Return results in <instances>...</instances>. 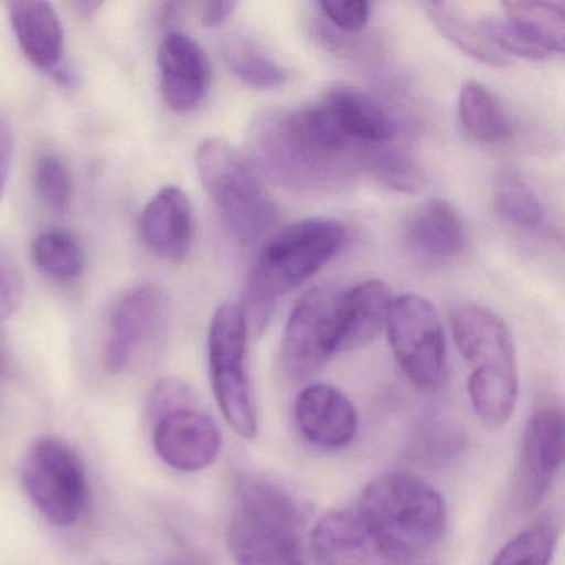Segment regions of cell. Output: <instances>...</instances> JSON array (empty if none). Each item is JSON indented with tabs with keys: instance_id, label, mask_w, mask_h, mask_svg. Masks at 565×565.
<instances>
[{
	"instance_id": "obj_1",
	"label": "cell",
	"mask_w": 565,
	"mask_h": 565,
	"mask_svg": "<svg viewBox=\"0 0 565 565\" xmlns=\"http://www.w3.org/2000/svg\"><path fill=\"white\" fill-rule=\"evenodd\" d=\"M247 147L270 180L299 193L339 190L366 161L362 145L340 130L323 102L263 111L250 124Z\"/></svg>"
},
{
	"instance_id": "obj_2",
	"label": "cell",
	"mask_w": 565,
	"mask_h": 565,
	"mask_svg": "<svg viewBox=\"0 0 565 565\" xmlns=\"http://www.w3.org/2000/svg\"><path fill=\"white\" fill-rule=\"evenodd\" d=\"M345 224L326 217L299 221L267 241L247 277L244 316L254 335L266 330L277 300L326 267L345 244Z\"/></svg>"
},
{
	"instance_id": "obj_3",
	"label": "cell",
	"mask_w": 565,
	"mask_h": 565,
	"mask_svg": "<svg viewBox=\"0 0 565 565\" xmlns=\"http://www.w3.org/2000/svg\"><path fill=\"white\" fill-rule=\"evenodd\" d=\"M452 339L471 366L468 393L479 422L499 429L511 419L518 402L515 347L501 317L476 303L458 306L451 313Z\"/></svg>"
},
{
	"instance_id": "obj_4",
	"label": "cell",
	"mask_w": 565,
	"mask_h": 565,
	"mask_svg": "<svg viewBox=\"0 0 565 565\" xmlns=\"http://www.w3.org/2000/svg\"><path fill=\"white\" fill-rule=\"evenodd\" d=\"M300 511L292 495L273 479L244 475L227 525V547L236 565H306Z\"/></svg>"
},
{
	"instance_id": "obj_5",
	"label": "cell",
	"mask_w": 565,
	"mask_h": 565,
	"mask_svg": "<svg viewBox=\"0 0 565 565\" xmlns=\"http://www.w3.org/2000/svg\"><path fill=\"white\" fill-rule=\"evenodd\" d=\"M355 508L385 541L412 561L433 547L445 531L441 494L412 472H385L373 479Z\"/></svg>"
},
{
	"instance_id": "obj_6",
	"label": "cell",
	"mask_w": 565,
	"mask_h": 565,
	"mask_svg": "<svg viewBox=\"0 0 565 565\" xmlns=\"http://www.w3.org/2000/svg\"><path fill=\"white\" fill-rule=\"evenodd\" d=\"M198 174L230 233L244 246L276 226L279 211L246 158L223 138H206L194 154Z\"/></svg>"
},
{
	"instance_id": "obj_7",
	"label": "cell",
	"mask_w": 565,
	"mask_h": 565,
	"mask_svg": "<svg viewBox=\"0 0 565 565\" xmlns=\"http://www.w3.org/2000/svg\"><path fill=\"white\" fill-rule=\"evenodd\" d=\"M247 327L243 307L223 303L207 337L211 386L227 425L246 439L257 435V406L247 366Z\"/></svg>"
},
{
	"instance_id": "obj_8",
	"label": "cell",
	"mask_w": 565,
	"mask_h": 565,
	"mask_svg": "<svg viewBox=\"0 0 565 565\" xmlns=\"http://www.w3.org/2000/svg\"><path fill=\"white\" fill-rule=\"evenodd\" d=\"M22 482L35 508L51 524H77L88 504V481L77 452L54 436L32 443Z\"/></svg>"
},
{
	"instance_id": "obj_9",
	"label": "cell",
	"mask_w": 565,
	"mask_h": 565,
	"mask_svg": "<svg viewBox=\"0 0 565 565\" xmlns=\"http://www.w3.org/2000/svg\"><path fill=\"white\" fill-rule=\"evenodd\" d=\"M385 327L393 355L406 379L422 392L441 388L446 376V340L433 303L416 294L393 297Z\"/></svg>"
},
{
	"instance_id": "obj_10",
	"label": "cell",
	"mask_w": 565,
	"mask_h": 565,
	"mask_svg": "<svg viewBox=\"0 0 565 565\" xmlns=\"http://www.w3.org/2000/svg\"><path fill=\"white\" fill-rule=\"evenodd\" d=\"M170 319V297L158 284L147 282L127 290L111 309L104 365L120 375L154 340L160 339Z\"/></svg>"
},
{
	"instance_id": "obj_11",
	"label": "cell",
	"mask_w": 565,
	"mask_h": 565,
	"mask_svg": "<svg viewBox=\"0 0 565 565\" xmlns=\"http://www.w3.org/2000/svg\"><path fill=\"white\" fill-rule=\"evenodd\" d=\"M504 14L486 15L479 25L495 49L508 55L544 61L562 54L565 44L564 4L511 0L502 4Z\"/></svg>"
},
{
	"instance_id": "obj_12",
	"label": "cell",
	"mask_w": 565,
	"mask_h": 565,
	"mask_svg": "<svg viewBox=\"0 0 565 565\" xmlns=\"http://www.w3.org/2000/svg\"><path fill=\"white\" fill-rule=\"evenodd\" d=\"M310 545L319 565H408L412 562L385 541L355 505L326 512L313 527Z\"/></svg>"
},
{
	"instance_id": "obj_13",
	"label": "cell",
	"mask_w": 565,
	"mask_h": 565,
	"mask_svg": "<svg viewBox=\"0 0 565 565\" xmlns=\"http://www.w3.org/2000/svg\"><path fill=\"white\" fill-rule=\"evenodd\" d=\"M337 296L330 287H316L290 312L282 337V363L294 380L309 379L335 355Z\"/></svg>"
},
{
	"instance_id": "obj_14",
	"label": "cell",
	"mask_w": 565,
	"mask_h": 565,
	"mask_svg": "<svg viewBox=\"0 0 565 565\" xmlns=\"http://www.w3.org/2000/svg\"><path fill=\"white\" fill-rule=\"evenodd\" d=\"M153 446L161 461L170 468L200 472L216 461L223 436L213 418L194 405L154 422Z\"/></svg>"
},
{
	"instance_id": "obj_15",
	"label": "cell",
	"mask_w": 565,
	"mask_h": 565,
	"mask_svg": "<svg viewBox=\"0 0 565 565\" xmlns=\"http://www.w3.org/2000/svg\"><path fill=\"white\" fill-rule=\"evenodd\" d=\"M160 87L170 110L188 114L200 107L211 87L206 52L190 35L170 32L158 51Z\"/></svg>"
},
{
	"instance_id": "obj_16",
	"label": "cell",
	"mask_w": 565,
	"mask_h": 565,
	"mask_svg": "<svg viewBox=\"0 0 565 565\" xmlns=\"http://www.w3.org/2000/svg\"><path fill=\"white\" fill-rule=\"evenodd\" d=\"M564 459V415L554 405L541 406L525 426L521 448L522 498L537 505L554 482Z\"/></svg>"
},
{
	"instance_id": "obj_17",
	"label": "cell",
	"mask_w": 565,
	"mask_h": 565,
	"mask_svg": "<svg viewBox=\"0 0 565 565\" xmlns=\"http://www.w3.org/2000/svg\"><path fill=\"white\" fill-rule=\"evenodd\" d=\"M294 418L303 438L323 449L352 445L359 431V413L345 393L327 383L300 390Z\"/></svg>"
},
{
	"instance_id": "obj_18",
	"label": "cell",
	"mask_w": 565,
	"mask_h": 565,
	"mask_svg": "<svg viewBox=\"0 0 565 565\" xmlns=\"http://www.w3.org/2000/svg\"><path fill=\"white\" fill-rule=\"evenodd\" d=\"M145 246L168 263H183L194 237V214L190 196L177 186L158 191L140 217Z\"/></svg>"
},
{
	"instance_id": "obj_19",
	"label": "cell",
	"mask_w": 565,
	"mask_h": 565,
	"mask_svg": "<svg viewBox=\"0 0 565 565\" xmlns=\"http://www.w3.org/2000/svg\"><path fill=\"white\" fill-rule=\"evenodd\" d=\"M392 290L383 280H363L339 294L333 310L335 353L369 345L385 327L392 306Z\"/></svg>"
},
{
	"instance_id": "obj_20",
	"label": "cell",
	"mask_w": 565,
	"mask_h": 565,
	"mask_svg": "<svg viewBox=\"0 0 565 565\" xmlns=\"http://www.w3.org/2000/svg\"><path fill=\"white\" fill-rule=\"evenodd\" d=\"M12 31L25 57L52 77L64 65V25L49 2H9Z\"/></svg>"
},
{
	"instance_id": "obj_21",
	"label": "cell",
	"mask_w": 565,
	"mask_h": 565,
	"mask_svg": "<svg viewBox=\"0 0 565 565\" xmlns=\"http://www.w3.org/2000/svg\"><path fill=\"white\" fill-rule=\"evenodd\" d=\"M403 243L419 259L445 263L461 253L465 230L455 207L436 198L409 214L403 227Z\"/></svg>"
},
{
	"instance_id": "obj_22",
	"label": "cell",
	"mask_w": 565,
	"mask_h": 565,
	"mask_svg": "<svg viewBox=\"0 0 565 565\" xmlns=\"http://www.w3.org/2000/svg\"><path fill=\"white\" fill-rule=\"evenodd\" d=\"M323 105L340 130L359 145H382L393 137L395 125L370 95L347 85L332 88Z\"/></svg>"
},
{
	"instance_id": "obj_23",
	"label": "cell",
	"mask_w": 565,
	"mask_h": 565,
	"mask_svg": "<svg viewBox=\"0 0 565 565\" xmlns=\"http://www.w3.org/2000/svg\"><path fill=\"white\" fill-rule=\"evenodd\" d=\"M423 8L439 34L469 57L492 67H504L509 64V58L486 38L479 21H471L458 6L449 2H426Z\"/></svg>"
},
{
	"instance_id": "obj_24",
	"label": "cell",
	"mask_w": 565,
	"mask_h": 565,
	"mask_svg": "<svg viewBox=\"0 0 565 565\" xmlns=\"http://www.w3.org/2000/svg\"><path fill=\"white\" fill-rule=\"evenodd\" d=\"M223 55L230 71L257 90H274L289 81V72L247 35L226 39Z\"/></svg>"
},
{
	"instance_id": "obj_25",
	"label": "cell",
	"mask_w": 565,
	"mask_h": 565,
	"mask_svg": "<svg viewBox=\"0 0 565 565\" xmlns=\"http://www.w3.org/2000/svg\"><path fill=\"white\" fill-rule=\"evenodd\" d=\"M462 128L482 143H501L511 135V121L498 98L476 82L462 85L458 102Z\"/></svg>"
},
{
	"instance_id": "obj_26",
	"label": "cell",
	"mask_w": 565,
	"mask_h": 565,
	"mask_svg": "<svg viewBox=\"0 0 565 565\" xmlns=\"http://www.w3.org/2000/svg\"><path fill=\"white\" fill-rule=\"evenodd\" d=\"M465 448L466 435L461 426L439 415L422 419L412 441L413 458L429 468L448 466L461 456Z\"/></svg>"
},
{
	"instance_id": "obj_27",
	"label": "cell",
	"mask_w": 565,
	"mask_h": 565,
	"mask_svg": "<svg viewBox=\"0 0 565 565\" xmlns=\"http://www.w3.org/2000/svg\"><path fill=\"white\" fill-rule=\"evenodd\" d=\"M494 207L499 216L525 233H541L547 211L531 186L519 174L505 173L495 186Z\"/></svg>"
},
{
	"instance_id": "obj_28",
	"label": "cell",
	"mask_w": 565,
	"mask_h": 565,
	"mask_svg": "<svg viewBox=\"0 0 565 565\" xmlns=\"http://www.w3.org/2000/svg\"><path fill=\"white\" fill-rule=\"evenodd\" d=\"M35 266L55 280H74L84 273L85 257L78 241L65 231H45L32 244Z\"/></svg>"
},
{
	"instance_id": "obj_29",
	"label": "cell",
	"mask_w": 565,
	"mask_h": 565,
	"mask_svg": "<svg viewBox=\"0 0 565 565\" xmlns=\"http://www.w3.org/2000/svg\"><path fill=\"white\" fill-rule=\"evenodd\" d=\"M365 163L385 186L398 193L416 194L425 188L422 164L399 148H376L366 153Z\"/></svg>"
},
{
	"instance_id": "obj_30",
	"label": "cell",
	"mask_w": 565,
	"mask_h": 565,
	"mask_svg": "<svg viewBox=\"0 0 565 565\" xmlns=\"http://www.w3.org/2000/svg\"><path fill=\"white\" fill-rule=\"evenodd\" d=\"M558 532L548 522L519 532L492 558L491 565H551Z\"/></svg>"
},
{
	"instance_id": "obj_31",
	"label": "cell",
	"mask_w": 565,
	"mask_h": 565,
	"mask_svg": "<svg viewBox=\"0 0 565 565\" xmlns=\"http://www.w3.org/2000/svg\"><path fill=\"white\" fill-rule=\"evenodd\" d=\"M35 190L49 210L64 214L71 207L74 194V183L67 164L55 154L42 157L35 168Z\"/></svg>"
},
{
	"instance_id": "obj_32",
	"label": "cell",
	"mask_w": 565,
	"mask_h": 565,
	"mask_svg": "<svg viewBox=\"0 0 565 565\" xmlns=\"http://www.w3.org/2000/svg\"><path fill=\"white\" fill-rule=\"evenodd\" d=\"M198 405L196 395L188 383L180 379H163L151 388L147 403V416L151 423L158 422L163 416Z\"/></svg>"
},
{
	"instance_id": "obj_33",
	"label": "cell",
	"mask_w": 565,
	"mask_h": 565,
	"mask_svg": "<svg viewBox=\"0 0 565 565\" xmlns=\"http://www.w3.org/2000/svg\"><path fill=\"white\" fill-rule=\"evenodd\" d=\"M25 300V282L21 267L11 253L0 247V317L18 313Z\"/></svg>"
},
{
	"instance_id": "obj_34",
	"label": "cell",
	"mask_w": 565,
	"mask_h": 565,
	"mask_svg": "<svg viewBox=\"0 0 565 565\" xmlns=\"http://www.w3.org/2000/svg\"><path fill=\"white\" fill-rule=\"evenodd\" d=\"M319 9L339 31L347 32V34L363 31L372 18V4L363 2V0L320 2Z\"/></svg>"
},
{
	"instance_id": "obj_35",
	"label": "cell",
	"mask_w": 565,
	"mask_h": 565,
	"mask_svg": "<svg viewBox=\"0 0 565 565\" xmlns=\"http://www.w3.org/2000/svg\"><path fill=\"white\" fill-rule=\"evenodd\" d=\"M12 154H14V137L11 124L0 114V200L4 196L6 184L11 174Z\"/></svg>"
},
{
	"instance_id": "obj_36",
	"label": "cell",
	"mask_w": 565,
	"mask_h": 565,
	"mask_svg": "<svg viewBox=\"0 0 565 565\" xmlns=\"http://www.w3.org/2000/svg\"><path fill=\"white\" fill-rule=\"evenodd\" d=\"M236 9V2H227V0L206 2V4L201 6V24L210 29L221 28V25L226 24L233 18Z\"/></svg>"
},
{
	"instance_id": "obj_37",
	"label": "cell",
	"mask_w": 565,
	"mask_h": 565,
	"mask_svg": "<svg viewBox=\"0 0 565 565\" xmlns=\"http://www.w3.org/2000/svg\"><path fill=\"white\" fill-rule=\"evenodd\" d=\"M9 370V352L8 347H6L4 339H2V333H0V376H4Z\"/></svg>"
},
{
	"instance_id": "obj_38",
	"label": "cell",
	"mask_w": 565,
	"mask_h": 565,
	"mask_svg": "<svg viewBox=\"0 0 565 565\" xmlns=\"http://www.w3.org/2000/svg\"><path fill=\"white\" fill-rule=\"evenodd\" d=\"M102 4H97V2H77L74 4V8L77 9L81 14L90 15L100 8Z\"/></svg>"
},
{
	"instance_id": "obj_39",
	"label": "cell",
	"mask_w": 565,
	"mask_h": 565,
	"mask_svg": "<svg viewBox=\"0 0 565 565\" xmlns=\"http://www.w3.org/2000/svg\"><path fill=\"white\" fill-rule=\"evenodd\" d=\"M167 565H188V564H184V562L174 561V562H170V564H167Z\"/></svg>"
}]
</instances>
